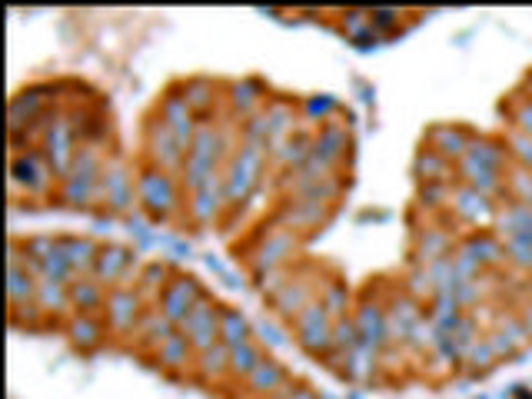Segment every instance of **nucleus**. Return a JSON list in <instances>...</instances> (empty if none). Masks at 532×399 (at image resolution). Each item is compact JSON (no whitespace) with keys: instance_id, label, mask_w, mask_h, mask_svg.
Here are the masks:
<instances>
[{"instance_id":"1","label":"nucleus","mask_w":532,"mask_h":399,"mask_svg":"<svg viewBox=\"0 0 532 399\" xmlns=\"http://www.w3.org/2000/svg\"><path fill=\"white\" fill-rule=\"evenodd\" d=\"M137 207L153 227H180V223H187V190H183V180L173 177V173H163L157 167L140 163Z\"/></svg>"},{"instance_id":"2","label":"nucleus","mask_w":532,"mask_h":399,"mask_svg":"<svg viewBox=\"0 0 532 399\" xmlns=\"http://www.w3.org/2000/svg\"><path fill=\"white\" fill-rule=\"evenodd\" d=\"M60 187L57 170L50 167L47 157L40 150H14L10 147L7 157V190L10 203H54Z\"/></svg>"},{"instance_id":"3","label":"nucleus","mask_w":532,"mask_h":399,"mask_svg":"<svg viewBox=\"0 0 532 399\" xmlns=\"http://www.w3.org/2000/svg\"><path fill=\"white\" fill-rule=\"evenodd\" d=\"M270 153L253 143H243L237 153L230 157V163L223 167V190H227V210L230 217H237L240 210L250 207V200L257 197V190L263 187V180H270ZM227 217V220H230Z\"/></svg>"},{"instance_id":"4","label":"nucleus","mask_w":532,"mask_h":399,"mask_svg":"<svg viewBox=\"0 0 532 399\" xmlns=\"http://www.w3.org/2000/svg\"><path fill=\"white\" fill-rule=\"evenodd\" d=\"M137 167L120 147L110 150L107 167L100 173V217L107 220H130L137 207Z\"/></svg>"},{"instance_id":"5","label":"nucleus","mask_w":532,"mask_h":399,"mask_svg":"<svg viewBox=\"0 0 532 399\" xmlns=\"http://www.w3.org/2000/svg\"><path fill=\"white\" fill-rule=\"evenodd\" d=\"M303 240L296 237L293 230H286L280 220L270 213V220L263 223L257 233V243L243 253V266L247 273H260V270H276V266H293L303 257Z\"/></svg>"},{"instance_id":"6","label":"nucleus","mask_w":532,"mask_h":399,"mask_svg":"<svg viewBox=\"0 0 532 399\" xmlns=\"http://www.w3.org/2000/svg\"><path fill=\"white\" fill-rule=\"evenodd\" d=\"M326 276L320 273V266L310 263V260H300L293 266V276L283 283L280 293H273L270 300H266V306H270L273 320H280L290 326L296 316H300L306 306L320 300V290H323Z\"/></svg>"},{"instance_id":"7","label":"nucleus","mask_w":532,"mask_h":399,"mask_svg":"<svg viewBox=\"0 0 532 399\" xmlns=\"http://www.w3.org/2000/svg\"><path fill=\"white\" fill-rule=\"evenodd\" d=\"M60 104H64V84H54V80H40V84L14 90L7 104V137H17L20 130L57 110Z\"/></svg>"},{"instance_id":"8","label":"nucleus","mask_w":532,"mask_h":399,"mask_svg":"<svg viewBox=\"0 0 532 399\" xmlns=\"http://www.w3.org/2000/svg\"><path fill=\"white\" fill-rule=\"evenodd\" d=\"M143 313H147V303H143V296L133 290V286H114V290L107 293L104 313H100L107 323L110 343L120 346V350H130L133 333H137Z\"/></svg>"},{"instance_id":"9","label":"nucleus","mask_w":532,"mask_h":399,"mask_svg":"<svg viewBox=\"0 0 532 399\" xmlns=\"http://www.w3.org/2000/svg\"><path fill=\"white\" fill-rule=\"evenodd\" d=\"M293 343L303 356H310L316 363L330 360V346H333V320L326 316V310L320 306V300L310 303L306 310L290 323Z\"/></svg>"},{"instance_id":"10","label":"nucleus","mask_w":532,"mask_h":399,"mask_svg":"<svg viewBox=\"0 0 532 399\" xmlns=\"http://www.w3.org/2000/svg\"><path fill=\"white\" fill-rule=\"evenodd\" d=\"M140 163H147V167H157L163 173H173V177H180L183 173V163H187V147L173 137V133L160 124L157 117H150L147 124H143V140H140Z\"/></svg>"},{"instance_id":"11","label":"nucleus","mask_w":532,"mask_h":399,"mask_svg":"<svg viewBox=\"0 0 532 399\" xmlns=\"http://www.w3.org/2000/svg\"><path fill=\"white\" fill-rule=\"evenodd\" d=\"M273 217L306 243L320 230L330 227L336 217V207L333 203H320V200H276Z\"/></svg>"},{"instance_id":"12","label":"nucleus","mask_w":532,"mask_h":399,"mask_svg":"<svg viewBox=\"0 0 532 399\" xmlns=\"http://www.w3.org/2000/svg\"><path fill=\"white\" fill-rule=\"evenodd\" d=\"M496 210L499 203H493L483 193L463 187V183L456 180V190H453V203H449V213L446 220L453 223V227L463 233H479V230H493V220H496Z\"/></svg>"},{"instance_id":"13","label":"nucleus","mask_w":532,"mask_h":399,"mask_svg":"<svg viewBox=\"0 0 532 399\" xmlns=\"http://www.w3.org/2000/svg\"><path fill=\"white\" fill-rule=\"evenodd\" d=\"M77 150H80V133H77L74 117H70V110L57 107L47 137H44V143H40V153H44L50 167L57 170V177H64V173L70 170V163H74V157H77Z\"/></svg>"},{"instance_id":"14","label":"nucleus","mask_w":532,"mask_h":399,"mask_svg":"<svg viewBox=\"0 0 532 399\" xmlns=\"http://www.w3.org/2000/svg\"><path fill=\"white\" fill-rule=\"evenodd\" d=\"M223 306H227V303H220L217 296L207 290L197 300V306L187 313V320L177 326V330L193 343V350H197V353L210 350L213 343H220V313H223Z\"/></svg>"},{"instance_id":"15","label":"nucleus","mask_w":532,"mask_h":399,"mask_svg":"<svg viewBox=\"0 0 532 399\" xmlns=\"http://www.w3.org/2000/svg\"><path fill=\"white\" fill-rule=\"evenodd\" d=\"M227 217H230V210H227V190H223V173L187 193V223L190 227L210 230Z\"/></svg>"},{"instance_id":"16","label":"nucleus","mask_w":532,"mask_h":399,"mask_svg":"<svg viewBox=\"0 0 532 399\" xmlns=\"http://www.w3.org/2000/svg\"><path fill=\"white\" fill-rule=\"evenodd\" d=\"M203 293H207V286L200 283V276H193L187 270H177L170 276L167 290L160 293V300L153 306H157V310L167 316L173 326H180L183 320H187V313L197 306V300Z\"/></svg>"},{"instance_id":"17","label":"nucleus","mask_w":532,"mask_h":399,"mask_svg":"<svg viewBox=\"0 0 532 399\" xmlns=\"http://www.w3.org/2000/svg\"><path fill=\"white\" fill-rule=\"evenodd\" d=\"M313 153L320 160L330 163L333 170L346 173V163L353 157V130H350V120L343 117H333L330 124L316 127L313 130Z\"/></svg>"},{"instance_id":"18","label":"nucleus","mask_w":532,"mask_h":399,"mask_svg":"<svg viewBox=\"0 0 532 399\" xmlns=\"http://www.w3.org/2000/svg\"><path fill=\"white\" fill-rule=\"evenodd\" d=\"M270 97L273 94H270V87H266L263 80L237 77V80H227V90H223V110L243 124V120L257 117L260 110L270 104Z\"/></svg>"},{"instance_id":"19","label":"nucleus","mask_w":532,"mask_h":399,"mask_svg":"<svg viewBox=\"0 0 532 399\" xmlns=\"http://www.w3.org/2000/svg\"><path fill=\"white\" fill-rule=\"evenodd\" d=\"M153 117H157L160 124L167 127L173 137H177L183 147H187V153H190V140H193V133H197V127H200V117L193 114L190 104L183 100L177 84H173L167 94H160L157 107H153Z\"/></svg>"},{"instance_id":"20","label":"nucleus","mask_w":532,"mask_h":399,"mask_svg":"<svg viewBox=\"0 0 532 399\" xmlns=\"http://www.w3.org/2000/svg\"><path fill=\"white\" fill-rule=\"evenodd\" d=\"M180 94L190 104V110L200 120H213L223 114V90H227V80L207 77V74H193L187 80H180Z\"/></svg>"},{"instance_id":"21","label":"nucleus","mask_w":532,"mask_h":399,"mask_svg":"<svg viewBox=\"0 0 532 399\" xmlns=\"http://www.w3.org/2000/svg\"><path fill=\"white\" fill-rule=\"evenodd\" d=\"M150 363L157 366L167 380H187L193 373V363H197V350H193V343L177 330L170 340H163L157 350L150 353Z\"/></svg>"},{"instance_id":"22","label":"nucleus","mask_w":532,"mask_h":399,"mask_svg":"<svg viewBox=\"0 0 532 399\" xmlns=\"http://www.w3.org/2000/svg\"><path fill=\"white\" fill-rule=\"evenodd\" d=\"M353 320L360 330V343L373 346V350H386L390 346V326H386V300L376 296H360L353 306Z\"/></svg>"},{"instance_id":"23","label":"nucleus","mask_w":532,"mask_h":399,"mask_svg":"<svg viewBox=\"0 0 532 399\" xmlns=\"http://www.w3.org/2000/svg\"><path fill=\"white\" fill-rule=\"evenodd\" d=\"M286 380H293V373L286 370V363L276 360L273 353H266L257 370L240 383V396L243 399H273Z\"/></svg>"},{"instance_id":"24","label":"nucleus","mask_w":532,"mask_h":399,"mask_svg":"<svg viewBox=\"0 0 532 399\" xmlns=\"http://www.w3.org/2000/svg\"><path fill=\"white\" fill-rule=\"evenodd\" d=\"M426 316V306L416 303L413 296H406L403 290H396L393 296H386V326H390V346H406L409 330Z\"/></svg>"},{"instance_id":"25","label":"nucleus","mask_w":532,"mask_h":399,"mask_svg":"<svg viewBox=\"0 0 532 399\" xmlns=\"http://www.w3.org/2000/svg\"><path fill=\"white\" fill-rule=\"evenodd\" d=\"M60 333L67 336V343L74 346L77 353H97L110 343L104 316H90V313H74L60 326Z\"/></svg>"},{"instance_id":"26","label":"nucleus","mask_w":532,"mask_h":399,"mask_svg":"<svg viewBox=\"0 0 532 399\" xmlns=\"http://www.w3.org/2000/svg\"><path fill=\"white\" fill-rule=\"evenodd\" d=\"M54 203L74 213H100V180H84L67 173V177H60Z\"/></svg>"},{"instance_id":"27","label":"nucleus","mask_w":532,"mask_h":399,"mask_svg":"<svg viewBox=\"0 0 532 399\" xmlns=\"http://www.w3.org/2000/svg\"><path fill=\"white\" fill-rule=\"evenodd\" d=\"M469 143H473V130L463 127V124H433L423 137V147L439 153V157H446L449 163L463 160Z\"/></svg>"},{"instance_id":"28","label":"nucleus","mask_w":532,"mask_h":399,"mask_svg":"<svg viewBox=\"0 0 532 399\" xmlns=\"http://www.w3.org/2000/svg\"><path fill=\"white\" fill-rule=\"evenodd\" d=\"M190 380L207 386V390H213V386H233L230 383V346L213 343L210 350L197 353V363H193Z\"/></svg>"},{"instance_id":"29","label":"nucleus","mask_w":532,"mask_h":399,"mask_svg":"<svg viewBox=\"0 0 532 399\" xmlns=\"http://www.w3.org/2000/svg\"><path fill=\"white\" fill-rule=\"evenodd\" d=\"M100 247H104V243L94 240L90 233H60V253H64L70 270H74V280H80V276H94Z\"/></svg>"},{"instance_id":"30","label":"nucleus","mask_w":532,"mask_h":399,"mask_svg":"<svg viewBox=\"0 0 532 399\" xmlns=\"http://www.w3.org/2000/svg\"><path fill=\"white\" fill-rule=\"evenodd\" d=\"M177 333V326H173L167 316H163L157 306H147V313L140 316V326H137V333H133V343H130V350L133 353H140V356H147L150 360V353L157 350V346L163 340H170V336Z\"/></svg>"},{"instance_id":"31","label":"nucleus","mask_w":532,"mask_h":399,"mask_svg":"<svg viewBox=\"0 0 532 399\" xmlns=\"http://www.w3.org/2000/svg\"><path fill=\"white\" fill-rule=\"evenodd\" d=\"M40 313L50 326H64L70 316H74V306H70V283H57V280H40L37 283V300Z\"/></svg>"},{"instance_id":"32","label":"nucleus","mask_w":532,"mask_h":399,"mask_svg":"<svg viewBox=\"0 0 532 399\" xmlns=\"http://www.w3.org/2000/svg\"><path fill=\"white\" fill-rule=\"evenodd\" d=\"M383 366V353L380 350H373V346H353L350 353L343 356L340 363L333 366L336 373L343 376V380H350V383H370L373 380V373Z\"/></svg>"},{"instance_id":"33","label":"nucleus","mask_w":532,"mask_h":399,"mask_svg":"<svg viewBox=\"0 0 532 399\" xmlns=\"http://www.w3.org/2000/svg\"><path fill=\"white\" fill-rule=\"evenodd\" d=\"M459 247H463L466 253H473V257L479 260V266H483V270H489V273H496V270H503V266H506L503 240H499L493 230L466 233V237L459 240Z\"/></svg>"},{"instance_id":"34","label":"nucleus","mask_w":532,"mask_h":399,"mask_svg":"<svg viewBox=\"0 0 532 399\" xmlns=\"http://www.w3.org/2000/svg\"><path fill=\"white\" fill-rule=\"evenodd\" d=\"M177 273V266H173L170 260H143L140 266V276H137V283H133V290H137L143 296V303L153 306L160 300V293L167 290V283H170V276Z\"/></svg>"},{"instance_id":"35","label":"nucleus","mask_w":532,"mask_h":399,"mask_svg":"<svg viewBox=\"0 0 532 399\" xmlns=\"http://www.w3.org/2000/svg\"><path fill=\"white\" fill-rule=\"evenodd\" d=\"M107 286L94 280V276H80V280L70 283V306H74V313H90V316H100L107 306Z\"/></svg>"},{"instance_id":"36","label":"nucleus","mask_w":532,"mask_h":399,"mask_svg":"<svg viewBox=\"0 0 532 399\" xmlns=\"http://www.w3.org/2000/svg\"><path fill=\"white\" fill-rule=\"evenodd\" d=\"M336 30L356 47H370L376 40H383L376 34L370 10H340V14H336Z\"/></svg>"},{"instance_id":"37","label":"nucleus","mask_w":532,"mask_h":399,"mask_svg":"<svg viewBox=\"0 0 532 399\" xmlns=\"http://www.w3.org/2000/svg\"><path fill=\"white\" fill-rule=\"evenodd\" d=\"M413 177L416 183H456V163H449L429 147H419L413 157Z\"/></svg>"},{"instance_id":"38","label":"nucleus","mask_w":532,"mask_h":399,"mask_svg":"<svg viewBox=\"0 0 532 399\" xmlns=\"http://www.w3.org/2000/svg\"><path fill=\"white\" fill-rule=\"evenodd\" d=\"M320 306H323L326 316H330L333 323L343 320V316H350L353 306H356V296L350 290V283L340 280V276H326V283L320 290Z\"/></svg>"},{"instance_id":"39","label":"nucleus","mask_w":532,"mask_h":399,"mask_svg":"<svg viewBox=\"0 0 532 399\" xmlns=\"http://www.w3.org/2000/svg\"><path fill=\"white\" fill-rule=\"evenodd\" d=\"M263 356H266V346L257 340V336L240 346H230V383L237 386V390H240V383L257 370Z\"/></svg>"},{"instance_id":"40","label":"nucleus","mask_w":532,"mask_h":399,"mask_svg":"<svg viewBox=\"0 0 532 399\" xmlns=\"http://www.w3.org/2000/svg\"><path fill=\"white\" fill-rule=\"evenodd\" d=\"M333 117H340V104H336L333 97H320V94L300 97V124L306 130H316V127L330 124Z\"/></svg>"},{"instance_id":"41","label":"nucleus","mask_w":532,"mask_h":399,"mask_svg":"<svg viewBox=\"0 0 532 399\" xmlns=\"http://www.w3.org/2000/svg\"><path fill=\"white\" fill-rule=\"evenodd\" d=\"M190 153L193 157H207V160H217L227 167V157H223V140H220V127L217 120H200L197 133H193L190 140Z\"/></svg>"},{"instance_id":"42","label":"nucleus","mask_w":532,"mask_h":399,"mask_svg":"<svg viewBox=\"0 0 532 399\" xmlns=\"http://www.w3.org/2000/svg\"><path fill=\"white\" fill-rule=\"evenodd\" d=\"M257 336V330H253V323L243 316L240 310H233V306H223L220 313V343L227 346H240Z\"/></svg>"},{"instance_id":"43","label":"nucleus","mask_w":532,"mask_h":399,"mask_svg":"<svg viewBox=\"0 0 532 399\" xmlns=\"http://www.w3.org/2000/svg\"><path fill=\"white\" fill-rule=\"evenodd\" d=\"M499 360L493 356V350H489V343H486V333L479 336V340L469 346V350L463 353V360H459V373L463 376H486L489 370H496Z\"/></svg>"},{"instance_id":"44","label":"nucleus","mask_w":532,"mask_h":399,"mask_svg":"<svg viewBox=\"0 0 532 399\" xmlns=\"http://www.w3.org/2000/svg\"><path fill=\"white\" fill-rule=\"evenodd\" d=\"M353 346H360V330H356V320L350 313V316H343V320L333 323V346H330V360H326V366H336L346 353L353 350Z\"/></svg>"},{"instance_id":"45","label":"nucleus","mask_w":532,"mask_h":399,"mask_svg":"<svg viewBox=\"0 0 532 399\" xmlns=\"http://www.w3.org/2000/svg\"><path fill=\"white\" fill-rule=\"evenodd\" d=\"M503 203H523V207H532V170L529 167L509 163V170H506V200Z\"/></svg>"},{"instance_id":"46","label":"nucleus","mask_w":532,"mask_h":399,"mask_svg":"<svg viewBox=\"0 0 532 399\" xmlns=\"http://www.w3.org/2000/svg\"><path fill=\"white\" fill-rule=\"evenodd\" d=\"M399 290H403L406 296H413V300L423 303V306H429V300L436 296L433 280H429L426 266H416V263L406 266V276H403V283H399Z\"/></svg>"},{"instance_id":"47","label":"nucleus","mask_w":532,"mask_h":399,"mask_svg":"<svg viewBox=\"0 0 532 399\" xmlns=\"http://www.w3.org/2000/svg\"><path fill=\"white\" fill-rule=\"evenodd\" d=\"M20 247H24V257L30 260V266H40L50 253L60 250V233H27V237H20Z\"/></svg>"},{"instance_id":"48","label":"nucleus","mask_w":532,"mask_h":399,"mask_svg":"<svg viewBox=\"0 0 532 399\" xmlns=\"http://www.w3.org/2000/svg\"><path fill=\"white\" fill-rule=\"evenodd\" d=\"M506 117H509V127L532 137V100L523 94V90H516L513 100L506 104Z\"/></svg>"},{"instance_id":"49","label":"nucleus","mask_w":532,"mask_h":399,"mask_svg":"<svg viewBox=\"0 0 532 399\" xmlns=\"http://www.w3.org/2000/svg\"><path fill=\"white\" fill-rule=\"evenodd\" d=\"M503 143L509 150V160L519 163V167H529L532 170V137H526V133H519L513 127L503 130Z\"/></svg>"},{"instance_id":"50","label":"nucleus","mask_w":532,"mask_h":399,"mask_svg":"<svg viewBox=\"0 0 532 399\" xmlns=\"http://www.w3.org/2000/svg\"><path fill=\"white\" fill-rule=\"evenodd\" d=\"M370 17H373V27L380 37L396 34L399 24H403V14H399V10H370Z\"/></svg>"},{"instance_id":"51","label":"nucleus","mask_w":532,"mask_h":399,"mask_svg":"<svg viewBox=\"0 0 532 399\" xmlns=\"http://www.w3.org/2000/svg\"><path fill=\"white\" fill-rule=\"evenodd\" d=\"M273 399H320V393H316L313 386L303 383V380H286L280 386V393H276Z\"/></svg>"},{"instance_id":"52","label":"nucleus","mask_w":532,"mask_h":399,"mask_svg":"<svg viewBox=\"0 0 532 399\" xmlns=\"http://www.w3.org/2000/svg\"><path fill=\"white\" fill-rule=\"evenodd\" d=\"M257 340L266 346V353H270V346H280V343H286V333H283L276 323H260V326H257Z\"/></svg>"},{"instance_id":"53","label":"nucleus","mask_w":532,"mask_h":399,"mask_svg":"<svg viewBox=\"0 0 532 399\" xmlns=\"http://www.w3.org/2000/svg\"><path fill=\"white\" fill-rule=\"evenodd\" d=\"M513 310H516V316H519V320H523L526 333L532 336V293H526L523 300H516V306H513Z\"/></svg>"}]
</instances>
